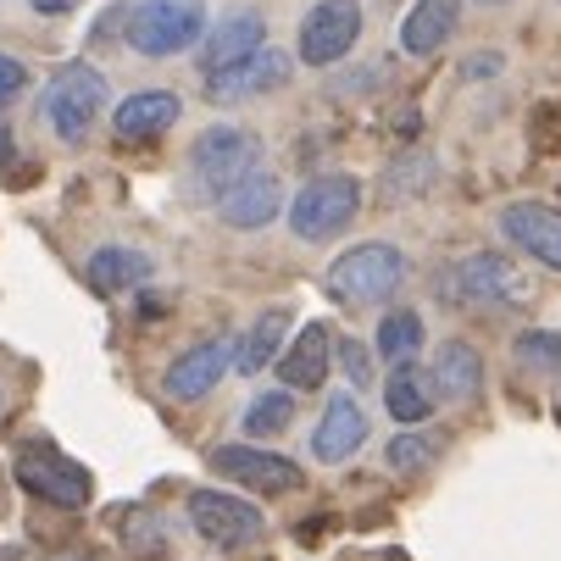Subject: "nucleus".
<instances>
[{
  "label": "nucleus",
  "mask_w": 561,
  "mask_h": 561,
  "mask_svg": "<svg viewBox=\"0 0 561 561\" xmlns=\"http://www.w3.org/2000/svg\"><path fill=\"white\" fill-rule=\"evenodd\" d=\"M362 211V179L356 173H317L289 195V233L300 245H323L345 233Z\"/></svg>",
  "instance_id": "5"
},
{
  "label": "nucleus",
  "mask_w": 561,
  "mask_h": 561,
  "mask_svg": "<svg viewBox=\"0 0 561 561\" xmlns=\"http://www.w3.org/2000/svg\"><path fill=\"white\" fill-rule=\"evenodd\" d=\"M206 23H211V12L201 0H134L123 18V39L145 61H173L201 45Z\"/></svg>",
  "instance_id": "4"
},
{
  "label": "nucleus",
  "mask_w": 561,
  "mask_h": 561,
  "mask_svg": "<svg viewBox=\"0 0 561 561\" xmlns=\"http://www.w3.org/2000/svg\"><path fill=\"white\" fill-rule=\"evenodd\" d=\"M112 95H106V72L95 61H67L50 72V84L39 90V123L61 139V145H84L95 134V123L106 117Z\"/></svg>",
  "instance_id": "1"
},
{
  "label": "nucleus",
  "mask_w": 561,
  "mask_h": 561,
  "mask_svg": "<svg viewBox=\"0 0 561 561\" xmlns=\"http://www.w3.org/2000/svg\"><path fill=\"white\" fill-rule=\"evenodd\" d=\"M228 373H233V340L228 334H211V340H201V345H190L184 356L168 362L162 394L179 400V407H195V400H206Z\"/></svg>",
  "instance_id": "12"
},
{
  "label": "nucleus",
  "mask_w": 561,
  "mask_h": 561,
  "mask_svg": "<svg viewBox=\"0 0 561 561\" xmlns=\"http://www.w3.org/2000/svg\"><path fill=\"white\" fill-rule=\"evenodd\" d=\"M273 373H278V383L295 389V394L323 389L329 373H334V329H329V323H300V329L284 340Z\"/></svg>",
  "instance_id": "14"
},
{
  "label": "nucleus",
  "mask_w": 561,
  "mask_h": 561,
  "mask_svg": "<svg viewBox=\"0 0 561 561\" xmlns=\"http://www.w3.org/2000/svg\"><path fill=\"white\" fill-rule=\"evenodd\" d=\"M423 340H428L423 311H412V306H394V311H383V317H378L373 351H378L383 362H412V356L423 351Z\"/></svg>",
  "instance_id": "25"
},
{
  "label": "nucleus",
  "mask_w": 561,
  "mask_h": 561,
  "mask_svg": "<svg viewBox=\"0 0 561 561\" xmlns=\"http://www.w3.org/2000/svg\"><path fill=\"white\" fill-rule=\"evenodd\" d=\"M428 383H434V400H445V407H472V400L484 394V356H478V345L445 340L434 351Z\"/></svg>",
  "instance_id": "19"
},
{
  "label": "nucleus",
  "mask_w": 561,
  "mask_h": 561,
  "mask_svg": "<svg viewBox=\"0 0 561 561\" xmlns=\"http://www.w3.org/2000/svg\"><path fill=\"white\" fill-rule=\"evenodd\" d=\"M512 356H517L523 373L550 378V373H561V334H556V329H528V334H517Z\"/></svg>",
  "instance_id": "28"
},
{
  "label": "nucleus",
  "mask_w": 561,
  "mask_h": 561,
  "mask_svg": "<svg viewBox=\"0 0 561 561\" xmlns=\"http://www.w3.org/2000/svg\"><path fill=\"white\" fill-rule=\"evenodd\" d=\"M12 156H18V139H12V128H7V123H0V173L12 168Z\"/></svg>",
  "instance_id": "34"
},
{
  "label": "nucleus",
  "mask_w": 561,
  "mask_h": 561,
  "mask_svg": "<svg viewBox=\"0 0 561 561\" xmlns=\"http://www.w3.org/2000/svg\"><path fill=\"white\" fill-rule=\"evenodd\" d=\"M334 362H340V373L351 378V389H367V383H373V351H367L362 340H334Z\"/></svg>",
  "instance_id": "30"
},
{
  "label": "nucleus",
  "mask_w": 561,
  "mask_h": 561,
  "mask_svg": "<svg viewBox=\"0 0 561 561\" xmlns=\"http://www.w3.org/2000/svg\"><path fill=\"white\" fill-rule=\"evenodd\" d=\"M28 90V61H18L12 50H0V106H12Z\"/></svg>",
  "instance_id": "31"
},
{
  "label": "nucleus",
  "mask_w": 561,
  "mask_h": 561,
  "mask_svg": "<svg viewBox=\"0 0 561 561\" xmlns=\"http://www.w3.org/2000/svg\"><path fill=\"white\" fill-rule=\"evenodd\" d=\"M456 23H461V0H412L407 18H400V50L428 61L450 45Z\"/></svg>",
  "instance_id": "20"
},
{
  "label": "nucleus",
  "mask_w": 561,
  "mask_h": 561,
  "mask_svg": "<svg viewBox=\"0 0 561 561\" xmlns=\"http://www.w3.org/2000/svg\"><path fill=\"white\" fill-rule=\"evenodd\" d=\"M295 56L284 45H256L251 56H239L217 72H206L201 84H206V101L217 106H245V101H262V95H278L289 78H295Z\"/></svg>",
  "instance_id": "8"
},
{
  "label": "nucleus",
  "mask_w": 561,
  "mask_h": 561,
  "mask_svg": "<svg viewBox=\"0 0 561 561\" xmlns=\"http://www.w3.org/2000/svg\"><path fill=\"white\" fill-rule=\"evenodd\" d=\"M439 179V156L423 150V145H407V150H394L389 156V168L378 173V195L389 206H407V201H423Z\"/></svg>",
  "instance_id": "23"
},
{
  "label": "nucleus",
  "mask_w": 561,
  "mask_h": 561,
  "mask_svg": "<svg viewBox=\"0 0 561 561\" xmlns=\"http://www.w3.org/2000/svg\"><path fill=\"white\" fill-rule=\"evenodd\" d=\"M501 72H506V56H501V50H472V56L461 61L467 84H478V78H501Z\"/></svg>",
  "instance_id": "32"
},
{
  "label": "nucleus",
  "mask_w": 561,
  "mask_h": 561,
  "mask_svg": "<svg viewBox=\"0 0 561 561\" xmlns=\"http://www.w3.org/2000/svg\"><path fill=\"white\" fill-rule=\"evenodd\" d=\"M56 561H95V556H56Z\"/></svg>",
  "instance_id": "36"
},
{
  "label": "nucleus",
  "mask_w": 561,
  "mask_h": 561,
  "mask_svg": "<svg viewBox=\"0 0 561 561\" xmlns=\"http://www.w3.org/2000/svg\"><path fill=\"white\" fill-rule=\"evenodd\" d=\"M362 0H317V7L300 18V45L295 61L300 67H340L356 39H362Z\"/></svg>",
  "instance_id": "11"
},
{
  "label": "nucleus",
  "mask_w": 561,
  "mask_h": 561,
  "mask_svg": "<svg viewBox=\"0 0 561 561\" xmlns=\"http://www.w3.org/2000/svg\"><path fill=\"white\" fill-rule=\"evenodd\" d=\"M434 383H428V367H417V356L412 362H389V378H383V412L400 423V428H417V423H428L434 417Z\"/></svg>",
  "instance_id": "22"
},
{
  "label": "nucleus",
  "mask_w": 561,
  "mask_h": 561,
  "mask_svg": "<svg viewBox=\"0 0 561 561\" xmlns=\"http://www.w3.org/2000/svg\"><path fill=\"white\" fill-rule=\"evenodd\" d=\"M28 7H34L39 18H67V12L84 7V0H28Z\"/></svg>",
  "instance_id": "33"
},
{
  "label": "nucleus",
  "mask_w": 561,
  "mask_h": 561,
  "mask_svg": "<svg viewBox=\"0 0 561 561\" xmlns=\"http://www.w3.org/2000/svg\"><path fill=\"white\" fill-rule=\"evenodd\" d=\"M184 512H190V528H195L211 550H251V545L267 534L262 506H251L239 490H190Z\"/></svg>",
  "instance_id": "9"
},
{
  "label": "nucleus",
  "mask_w": 561,
  "mask_h": 561,
  "mask_svg": "<svg viewBox=\"0 0 561 561\" xmlns=\"http://www.w3.org/2000/svg\"><path fill=\"white\" fill-rule=\"evenodd\" d=\"M284 334H289V311L284 306H267L251 329H239V340H233V373L239 378L267 373L278 362V351H284Z\"/></svg>",
  "instance_id": "24"
},
{
  "label": "nucleus",
  "mask_w": 561,
  "mask_h": 561,
  "mask_svg": "<svg viewBox=\"0 0 561 561\" xmlns=\"http://www.w3.org/2000/svg\"><path fill=\"white\" fill-rule=\"evenodd\" d=\"M211 472L228 478L233 490H251V495H295L306 484L300 461L256 445V439H233V445H217L211 450Z\"/></svg>",
  "instance_id": "10"
},
{
  "label": "nucleus",
  "mask_w": 561,
  "mask_h": 561,
  "mask_svg": "<svg viewBox=\"0 0 561 561\" xmlns=\"http://www.w3.org/2000/svg\"><path fill=\"white\" fill-rule=\"evenodd\" d=\"M256 45H267V18L256 7H233V12H222V18L206 23V34L195 45V67L206 78V72H217V67H228L239 56H251Z\"/></svg>",
  "instance_id": "16"
},
{
  "label": "nucleus",
  "mask_w": 561,
  "mask_h": 561,
  "mask_svg": "<svg viewBox=\"0 0 561 561\" xmlns=\"http://www.w3.org/2000/svg\"><path fill=\"white\" fill-rule=\"evenodd\" d=\"M211 211H217V222L233 228V233H256V228L278 222V211H284V179L267 173V168H256V173L239 179L233 190H222V195L211 201Z\"/></svg>",
  "instance_id": "15"
},
{
  "label": "nucleus",
  "mask_w": 561,
  "mask_h": 561,
  "mask_svg": "<svg viewBox=\"0 0 561 561\" xmlns=\"http://www.w3.org/2000/svg\"><path fill=\"white\" fill-rule=\"evenodd\" d=\"M439 295L450 306H472V311H495V306H517L528 295V278L512 256L501 251H467L445 267Z\"/></svg>",
  "instance_id": "7"
},
{
  "label": "nucleus",
  "mask_w": 561,
  "mask_h": 561,
  "mask_svg": "<svg viewBox=\"0 0 561 561\" xmlns=\"http://www.w3.org/2000/svg\"><path fill=\"white\" fill-rule=\"evenodd\" d=\"M439 450H445V439L417 423V428L394 434V439L383 445V461H389V472H400V478H417V472H428V467L439 461Z\"/></svg>",
  "instance_id": "27"
},
{
  "label": "nucleus",
  "mask_w": 561,
  "mask_h": 561,
  "mask_svg": "<svg viewBox=\"0 0 561 561\" xmlns=\"http://www.w3.org/2000/svg\"><path fill=\"white\" fill-rule=\"evenodd\" d=\"M150 278H156V256L139 251V245H101L84 262V284L95 295H128V289H139Z\"/></svg>",
  "instance_id": "21"
},
{
  "label": "nucleus",
  "mask_w": 561,
  "mask_h": 561,
  "mask_svg": "<svg viewBox=\"0 0 561 561\" xmlns=\"http://www.w3.org/2000/svg\"><path fill=\"white\" fill-rule=\"evenodd\" d=\"M472 7H506V0H472Z\"/></svg>",
  "instance_id": "35"
},
{
  "label": "nucleus",
  "mask_w": 561,
  "mask_h": 561,
  "mask_svg": "<svg viewBox=\"0 0 561 561\" xmlns=\"http://www.w3.org/2000/svg\"><path fill=\"white\" fill-rule=\"evenodd\" d=\"M12 478L45 506H61V512H84L95 501V484L90 472L78 467L72 456H61L50 439H23L12 450Z\"/></svg>",
  "instance_id": "6"
},
{
  "label": "nucleus",
  "mask_w": 561,
  "mask_h": 561,
  "mask_svg": "<svg viewBox=\"0 0 561 561\" xmlns=\"http://www.w3.org/2000/svg\"><path fill=\"white\" fill-rule=\"evenodd\" d=\"M289 423H295V389H262L251 407H245V417H239V434L245 439H278V434H289Z\"/></svg>",
  "instance_id": "26"
},
{
  "label": "nucleus",
  "mask_w": 561,
  "mask_h": 561,
  "mask_svg": "<svg viewBox=\"0 0 561 561\" xmlns=\"http://www.w3.org/2000/svg\"><path fill=\"white\" fill-rule=\"evenodd\" d=\"M412 278V262L389 239H367V245H351L345 256L329 262L323 273V295L340 306H383L400 295V284Z\"/></svg>",
  "instance_id": "3"
},
{
  "label": "nucleus",
  "mask_w": 561,
  "mask_h": 561,
  "mask_svg": "<svg viewBox=\"0 0 561 561\" xmlns=\"http://www.w3.org/2000/svg\"><path fill=\"white\" fill-rule=\"evenodd\" d=\"M256 168H262V134L239 128V123H211V128L195 134L190 162H184V173H190V201L211 206L222 190H233L239 179L256 173Z\"/></svg>",
  "instance_id": "2"
},
{
  "label": "nucleus",
  "mask_w": 561,
  "mask_h": 561,
  "mask_svg": "<svg viewBox=\"0 0 561 561\" xmlns=\"http://www.w3.org/2000/svg\"><path fill=\"white\" fill-rule=\"evenodd\" d=\"M362 445H367V412L356 407V394H329L323 417H317V428H311V456L323 467H340Z\"/></svg>",
  "instance_id": "18"
},
{
  "label": "nucleus",
  "mask_w": 561,
  "mask_h": 561,
  "mask_svg": "<svg viewBox=\"0 0 561 561\" xmlns=\"http://www.w3.org/2000/svg\"><path fill=\"white\" fill-rule=\"evenodd\" d=\"M184 101L173 90H134L123 106H112V139L117 145H150L168 128H179Z\"/></svg>",
  "instance_id": "17"
},
{
  "label": "nucleus",
  "mask_w": 561,
  "mask_h": 561,
  "mask_svg": "<svg viewBox=\"0 0 561 561\" xmlns=\"http://www.w3.org/2000/svg\"><path fill=\"white\" fill-rule=\"evenodd\" d=\"M501 239L512 251H523L528 262L561 273V206H545V201L501 206Z\"/></svg>",
  "instance_id": "13"
},
{
  "label": "nucleus",
  "mask_w": 561,
  "mask_h": 561,
  "mask_svg": "<svg viewBox=\"0 0 561 561\" xmlns=\"http://www.w3.org/2000/svg\"><path fill=\"white\" fill-rule=\"evenodd\" d=\"M123 539H128V550H134V556H162V550H168L162 517H145V512H134V517L123 523Z\"/></svg>",
  "instance_id": "29"
}]
</instances>
